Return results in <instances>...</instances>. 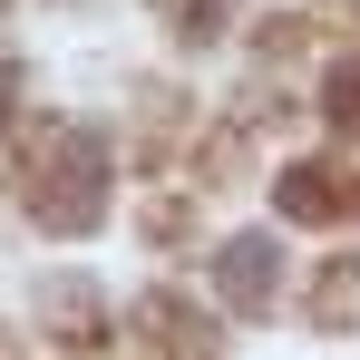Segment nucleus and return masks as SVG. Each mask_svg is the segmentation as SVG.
<instances>
[{
  "mask_svg": "<svg viewBox=\"0 0 360 360\" xmlns=\"http://www.w3.org/2000/svg\"><path fill=\"white\" fill-rule=\"evenodd\" d=\"M98 205H108V156H98V136L49 127V146L30 156V214H39L49 234H88Z\"/></svg>",
  "mask_w": 360,
  "mask_h": 360,
  "instance_id": "f257e3e1",
  "label": "nucleus"
},
{
  "mask_svg": "<svg viewBox=\"0 0 360 360\" xmlns=\"http://www.w3.org/2000/svg\"><path fill=\"white\" fill-rule=\"evenodd\" d=\"M283 205H292V214H311V224L360 214V176H341V166H292V176H283Z\"/></svg>",
  "mask_w": 360,
  "mask_h": 360,
  "instance_id": "f03ea898",
  "label": "nucleus"
},
{
  "mask_svg": "<svg viewBox=\"0 0 360 360\" xmlns=\"http://www.w3.org/2000/svg\"><path fill=\"white\" fill-rule=\"evenodd\" d=\"M214 273H224V292H234L243 311H263V302H273V243H263V234L224 243V263H214Z\"/></svg>",
  "mask_w": 360,
  "mask_h": 360,
  "instance_id": "7ed1b4c3",
  "label": "nucleus"
},
{
  "mask_svg": "<svg viewBox=\"0 0 360 360\" xmlns=\"http://www.w3.org/2000/svg\"><path fill=\"white\" fill-rule=\"evenodd\" d=\"M331 117H341V127H360V59L331 78Z\"/></svg>",
  "mask_w": 360,
  "mask_h": 360,
  "instance_id": "20e7f679",
  "label": "nucleus"
},
{
  "mask_svg": "<svg viewBox=\"0 0 360 360\" xmlns=\"http://www.w3.org/2000/svg\"><path fill=\"white\" fill-rule=\"evenodd\" d=\"M10 98H20V68H0V117H10Z\"/></svg>",
  "mask_w": 360,
  "mask_h": 360,
  "instance_id": "39448f33",
  "label": "nucleus"
}]
</instances>
